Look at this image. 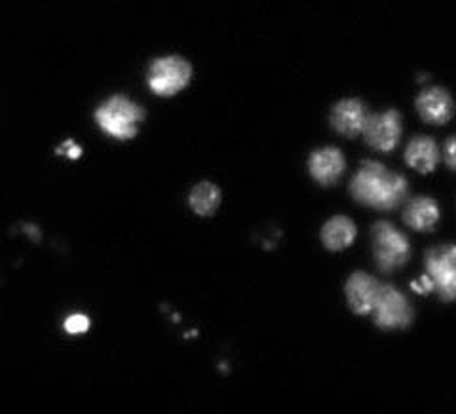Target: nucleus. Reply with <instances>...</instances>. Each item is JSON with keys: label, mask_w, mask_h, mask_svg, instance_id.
<instances>
[{"label": "nucleus", "mask_w": 456, "mask_h": 414, "mask_svg": "<svg viewBox=\"0 0 456 414\" xmlns=\"http://www.w3.org/2000/svg\"><path fill=\"white\" fill-rule=\"evenodd\" d=\"M350 191L352 196L365 206L392 209L405 199L407 181L379 162H365L354 175Z\"/></svg>", "instance_id": "1"}, {"label": "nucleus", "mask_w": 456, "mask_h": 414, "mask_svg": "<svg viewBox=\"0 0 456 414\" xmlns=\"http://www.w3.org/2000/svg\"><path fill=\"white\" fill-rule=\"evenodd\" d=\"M142 118H145V110L124 95H112L95 110V120L102 130L117 139L135 137L137 126Z\"/></svg>", "instance_id": "2"}, {"label": "nucleus", "mask_w": 456, "mask_h": 414, "mask_svg": "<svg viewBox=\"0 0 456 414\" xmlns=\"http://www.w3.org/2000/svg\"><path fill=\"white\" fill-rule=\"evenodd\" d=\"M373 249L375 261L382 272L403 266L411 255L407 238L390 223H377L373 228Z\"/></svg>", "instance_id": "3"}, {"label": "nucleus", "mask_w": 456, "mask_h": 414, "mask_svg": "<svg viewBox=\"0 0 456 414\" xmlns=\"http://www.w3.org/2000/svg\"><path fill=\"white\" fill-rule=\"evenodd\" d=\"M192 69L189 61L179 55L159 57L151 63L149 69V85L156 95L169 97L181 92L189 84Z\"/></svg>", "instance_id": "4"}, {"label": "nucleus", "mask_w": 456, "mask_h": 414, "mask_svg": "<svg viewBox=\"0 0 456 414\" xmlns=\"http://www.w3.org/2000/svg\"><path fill=\"white\" fill-rule=\"evenodd\" d=\"M426 276L444 301L456 298V246H441L426 255Z\"/></svg>", "instance_id": "5"}, {"label": "nucleus", "mask_w": 456, "mask_h": 414, "mask_svg": "<svg viewBox=\"0 0 456 414\" xmlns=\"http://www.w3.org/2000/svg\"><path fill=\"white\" fill-rule=\"evenodd\" d=\"M373 316L382 329H402L412 320V308L407 298L392 285H382L373 308Z\"/></svg>", "instance_id": "6"}, {"label": "nucleus", "mask_w": 456, "mask_h": 414, "mask_svg": "<svg viewBox=\"0 0 456 414\" xmlns=\"http://www.w3.org/2000/svg\"><path fill=\"white\" fill-rule=\"evenodd\" d=\"M363 134L369 147L388 152L402 137V117H399L397 110L373 114V117H369Z\"/></svg>", "instance_id": "7"}, {"label": "nucleus", "mask_w": 456, "mask_h": 414, "mask_svg": "<svg viewBox=\"0 0 456 414\" xmlns=\"http://www.w3.org/2000/svg\"><path fill=\"white\" fill-rule=\"evenodd\" d=\"M369 120L367 107L360 101V99H342L331 112V124L335 130L342 135L354 137L365 130Z\"/></svg>", "instance_id": "8"}, {"label": "nucleus", "mask_w": 456, "mask_h": 414, "mask_svg": "<svg viewBox=\"0 0 456 414\" xmlns=\"http://www.w3.org/2000/svg\"><path fill=\"white\" fill-rule=\"evenodd\" d=\"M382 283L365 272H355L346 283L348 304L355 313H373Z\"/></svg>", "instance_id": "9"}, {"label": "nucleus", "mask_w": 456, "mask_h": 414, "mask_svg": "<svg viewBox=\"0 0 456 414\" xmlns=\"http://www.w3.org/2000/svg\"><path fill=\"white\" fill-rule=\"evenodd\" d=\"M417 109L422 120L428 124H445L452 118L454 101L447 90L434 85V88H426L419 95Z\"/></svg>", "instance_id": "10"}, {"label": "nucleus", "mask_w": 456, "mask_h": 414, "mask_svg": "<svg viewBox=\"0 0 456 414\" xmlns=\"http://www.w3.org/2000/svg\"><path fill=\"white\" fill-rule=\"evenodd\" d=\"M345 166V156H342V152L335 147H323L314 150L308 160V169L312 177L320 184H325V187L340 179Z\"/></svg>", "instance_id": "11"}, {"label": "nucleus", "mask_w": 456, "mask_h": 414, "mask_svg": "<svg viewBox=\"0 0 456 414\" xmlns=\"http://www.w3.org/2000/svg\"><path fill=\"white\" fill-rule=\"evenodd\" d=\"M407 164L420 171V174H430L439 162V149L432 137H415L405 150Z\"/></svg>", "instance_id": "12"}, {"label": "nucleus", "mask_w": 456, "mask_h": 414, "mask_svg": "<svg viewBox=\"0 0 456 414\" xmlns=\"http://www.w3.org/2000/svg\"><path fill=\"white\" fill-rule=\"evenodd\" d=\"M405 223L415 231H432L439 221V207L432 198H412L403 213Z\"/></svg>", "instance_id": "13"}, {"label": "nucleus", "mask_w": 456, "mask_h": 414, "mask_svg": "<svg viewBox=\"0 0 456 414\" xmlns=\"http://www.w3.org/2000/svg\"><path fill=\"white\" fill-rule=\"evenodd\" d=\"M355 238V224L348 217H333L331 221H327L323 231H322V239L327 249L331 251H340L348 248Z\"/></svg>", "instance_id": "14"}, {"label": "nucleus", "mask_w": 456, "mask_h": 414, "mask_svg": "<svg viewBox=\"0 0 456 414\" xmlns=\"http://www.w3.org/2000/svg\"><path fill=\"white\" fill-rule=\"evenodd\" d=\"M189 202H191V207L194 209V213H198V215L209 217V215H213V213H216V209L221 204V192H219L216 184L200 183L192 189Z\"/></svg>", "instance_id": "15"}, {"label": "nucleus", "mask_w": 456, "mask_h": 414, "mask_svg": "<svg viewBox=\"0 0 456 414\" xmlns=\"http://www.w3.org/2000/svg\"><path fill=\"white\" fill-rule=\"evenodd\" d=\"M90 329V320L84 313H73L65 320V331L70 335H80Z\"/></svg>", "instance_id": "16"}, {"label": "nucleus", "mask_w": 456, "mask_h": 414, "mask_svg": "<svg viewBox=\"0 0 456 414\" xmlns=\"http://www.w3.org/2000/svg\"><path fill=\"white\" fill-rule=\"evenodd\" d=\"M444 158L447 162L449 167L456 169V135L451 137L447 142H445V149H444Z\"/></svg>", "instance_id": "17"}, {"label": "nucleus", "mask_w": 456, "mask_h": 414, "mask_svg": "<svg viewBox=\"0 0 456 414\" xmlns=\"http://www.w3.org/2000/svg\"><path fill=\"white\" fill-rule=\"evenodd\" d=\"M411 289H412V291H417V293H420V295H426V293L434 291V288H432V281L428 280V276H426V274H424V276H420L417 281H412V283H411Z\"/></svg>", "instance_id": "18"}, {"label": "nucleus", "mask_w": 456, "mask_h": 414, "mask_svg": "<svg viewBox=\"0 0 456 414\" xmlns=\"http://www.w3.org/2000/svg\"><path fill=\"white\" fill-rule=\"evenodd\" d=\"M57 152H60V154H67L69 158L77 160L78 156L82 154V149H80L78 145H75V141H65V145H63V147H60V149H57Z\"/></svg>", "instance_id": "19"}]
</instances>
